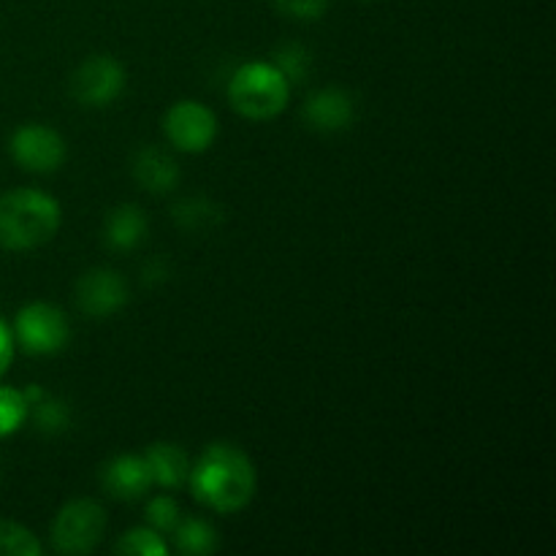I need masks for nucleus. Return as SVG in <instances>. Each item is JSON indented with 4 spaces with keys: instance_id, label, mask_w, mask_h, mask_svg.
Segmentation results:
<instances>
[{
    "instance_id": "obj_21",
    "label": "nucleus",
    "mask_w": 556,
    "mask_h": 556,
    "mask_svg": "<svg viewBox=\"0 0 556 556\" xmlns=\"http://www.w3.org/2000/svg\"><path fill=\"white\" fill-rule=\"evenodd\" d=\"M114 552L130 556H166L168 546L161 538V532H155L152 527H136V530L125 532V535L119 538Z\"/></svg>"
},
{
    "instance_id": "obj_17",
    "label": "nucleus",
    "mask_w": 556,
    "mask_h": 556,
    "mask_svg": "<svg viewBox=\"0 0 556 556\" xmlns=\"http://www.w3.org/2000/svg\"><path fill=\"white\" fill-rule=\"evenodd\" d=\"M271 65H275L291 85H302V81H307L309 71H313V54H309L307 47H302V43L296 41L282 43L275 52V58H271Z\"/></svg>"
},
{
    "instance_id": "obj_26",
    "label": "nucleus",
    "mask_w": 556,
    "mask_h": 556,
    "mask_svg": "<svg viewBox=\"0 0 556 556\" xmlns=\"http://www.w3.org/2000/svg\"><path fill=\"white\" fill-rule=\"evenodd\" d=\"M362 3H369V0H362Z\"/></svg>"
},
{
    "instance_id": "obj_7",
    "label": "nucleus",
    "mask_w": 556,
    "mask_h": 556,
    "mask_svg": "<svg viewBox=\"0 0 556 556\" xmlns=\"http://www.w3.org/2000/svg\"><path fill=\"white\" fill-rule=\"evenodd\" d=\"M163 134L174 150L199 155L215 144L217 117L201 101H179L163 117Z\"/></svg>"
},
{
    "instance_id": "obj_18",
    "label": "nucleus",
    "mask_w": 556,
    "mask_h": 556,
    "mask_svg": "<svg viewBox=\"0 0 556 556\" xmlns=\"http://www.w3.org/2000/svg\"><path fill=\"white\" fill-rule=\"evenodd\" d=\"M27 418H30V405L25 394L11 386H0V440L20 432Z\"/></svg>"
},
{
    "instance_id": "obj_4",
    "label": "nucleus",
    "mask_w": 556,
    "mask_h": 556,
    "mask_svg": "<svg viewBox=\"0 0 556 556\" xmlns=\"http://www.w3.org/2000/svg\"><path fill=\"white\" fill-rule=\"evenodd\" d=\"M106 532V510L96 500H71L49 525V543L58 554L85 556L98 548Z\"/></svg>"
},
{
    "instance_id": "obj_10",
    "label": "nucleus",
    "mask_w": 556,
    "mask_h": 556,
    "mask_svg": "<svg viewBox=\"0 0 556 556\" xmlns=\"http://www.w3.org/2000/svg\"><path fill=\"white\" fill-rule=\"evenodd\" d=\"M302 117L309 130L340 134V130L351 128L353 117H356V103H353L351 92L342 87H324L304 101Z\"/></svg>"
},
{
    "instance_id": "obj_12",
    "label": "nucleus",
    "mask_w": 556,
    "mask_h": 556,
    "mask_svg": "<svg viewBox=\"0 0 556 556\" xmlns=\"http://www.w3.org/2000/svg\"><path fill=\"white\" fill-rule=\"evenodd\" d=\"M130 172H134L136 185L152 195L172 193L179 185V179H182L179 163L161 147H141L134 155Z\"/></svg>"
},
{
    "instance_id": "obj_20",
    "label": "nucleus",
    "mask_w": 556,
    "mask_h": 556,
    "mask_svg": "<svg viewBox=\"0 0 556 556\" xmlns=\"http://www.w3.org/2000/svg\"><path fill=\"white\" fill-rule=\"evenodd\" d=\"M41 541L27 527L0 519V556H41Z\"/></svg>"
},
{
    "instance_id": "obj_2",
    "label": "nucleus",
    "mask_w": 556,
    "mask_h": 556,
    "mask_svg": "<svg viewBox=\"0 0 556 556\" xmlns=\"http://www.w3.org/2000/svg\"><path fill=\"white\" fill-rule=\"evenodd\" d=\"M63 223L60 201L43 190L20 188L0 195V248L11 253L47 244Z\"/></svg>"
},
{
    "instance_id": "obj_23",
    "label": "nucleus",
    "mask_w": 556,
    "mask_h": 556,
    "mask_svg": "<svg viewBox=\"0 0 556 556\" xmlns=\"http://www.w3.org/2000/svg\"><path fill=\"white\" fill-rule=\"evenodd\" d=\"M271 3H275V9L280 11L282 16H288V20L315 22L324 20L331 0H271Z\"/></svg>"
},
{
    "instance_id": "obj_3",
    "label": "nucleus",
    "mask_w": 556,
    "mask_h": 556,
    "mask_svg": "<svg viewBox=\"0 0 556 556\" xmlns=\"http://www.w3.org/2000/svg\"><path fill=\"white\" fill-rule=\"evenodd\" d=\"M228 101L239 117L266 123L286 112L291 101V81L271 63H244L228 81Z\"/></svg>"
},
{
    "instance_id": "obj_5",
    "label": "nucleus",
    "mask_w": 556,
    "mask_h": 556,
    "mask_svg": "<svg viewBox=\"0 0 556 556\" xmlns=\"http://www.w3.org/2000/svg\"><path fill=\"white\" fill-rule=\"evenodd\" d=\"M14 342L30 356H52L60 353L71 340V324L63 309L47 302H33L16 313Z\"/></svg>"
},
{
    "instance_id": "obj_25",
    "label": "nucleus",
    "mask_w": 556,
    "mask_h": 556,
    "mask_svg": "<svg viewBox=\"0 0 556 556\" xmlns=\"http://www.w3.org/2000/svg\"><path fill=\"white\" fill-rule=\"evenodd\" d=\"M141 280L147 286H157V282H166L168 280V266L163 261H150V264L141 269Z\"/></svg>"
},
{
    "instance_id": "obj_9",
    "label": "nucleus",
    "mask_w": 556,
    "mask_h": 556,
    "mask_svg": "<svg viewBox=\"0 0 556 556\" xmlns=\"http://www.w3.org/2000/svg\"><path fill=\"white\" fill-rule=\"evenodd\" d=\"M128 282L114 269H90L76 282V304L87 318H109L128 304Z\"/></svg>"
},
{
    "instance_id": "obj_15",
    "label": "nucleus",
    "mask_w": 556,
    "mask_h": 556,
    "mask_svg": "<svg viewBox=\"0 0 556 556\" xmlns=\"http://www.w3.org/2000/svg\"><path fill=\"white\" fill-rule=\"evenodd\" d=\"M172 217L182 231L199 233V231H212L215 226H220L223 210L215 204V201L204 199V195H190V199H182L174 204Z\"/></svg>"
},
{
    "instance_id": "obj_13",
    "label": "nucleus",
    "mask_w": 556,
    "mask_h": 556,
    "mask_svg": "<svg viewBox=\"0 0 556 556\" xmlns=\"http://www.w3.org/2000/svg\"><path fill=\"white\" fill-rule=\"evenodd\" d=\"M147 467H150L152 483L161 489H179L188 483L190 476V456L185 454L182 445L177 443H155L144 454Z\"/></svg>"
},
{
    "instance_id": "obj_1",
    "label": "nucleus",
    "mask_w": 556,
    "mask_h": 556,
    "mask_svg": "<svg viewBox=\"0 0 556 556\" xmlns=\"http://www.w3.org/2000/svg\"><path fill=\"white\" fill-rule=\"evenodd\" d=\"M253 459L239 445L212 443L190 465L188 486L201 505L215 514H239L255 497Z\"/></svg>"
},
{
    "instance_id": "obj_24",
    "label": "nucleus",
    "mask_w": 556,
    "mask_h": 556,
    "mask_svg": "<svg viewBox=\"0 0 556 556\" xmlns=\"http://www.w3.org/2000/svg\"><path fill=\"white\" fill-rule=\"evenodd\" d=\"M11 362H14V331L0 318V378L9 372Z\"/></svg>"
},
{
    "instance_id": "obj_8",
    "label": "nucleus",
    "mask_w": 556,
    "mask_h": 556,
    "mask_svg": "<svg viewBox=\"0 0 556 556\" xmlns=\"http://www.w3.org/2000/svg\"><path fill=\"white\" fill-rule=\"evenodd\" d=\"M9 152L20 168L30 174H52L65 163L68 147L65 139L49 125H22L11 134Z\"/></svg>"
},
{
    "instance_id": "obj_19",
    "label": "nucleus",
    "mask_w": 556,
    "mask_h": 556,
    "mask_svg": "<svg viewBox=\"0 0 556 556\" xmlns=\"http://www.w3.org/2000/svg\"><path fill=\"white\" fill-rule=\"evenodd\" d=\"M30 416L36 421L38 432L43 434H63L71 427V407L68 402L54 400L43 394L36 405H30Z\"/></svg>"
},
{
    "instance_id": "obj_11",
    "label": "nucleus",
    "mask_w": 556,
    "mask_h": 556,
    "mask_svg": "<svg viewBox=\"0 0 556 556\" xmlns=\"http://www.w3.org/2000/svg\"><path fill=\"white\" fill-rule=\"evenodd\" d=\"M101 483L114 500H125V503L141 500L155 486L150 476V467H147V459L136 454L114 456L101 470Z\"/></svg>"
},
{
    "instance_id": "obj_6",
    "label": "nucleus",
    "mask_w": 556,
    "mask_h": 556,
    "mask_svg": "<svg viewBox=\"0 0 556 556\" xmlns=\"http://www.w3.org/2000/svg\"><path fill=\"white\" fill-rule=\"evenodd\" d=\"M125 81H128V74H125L123 63L117 58H112V54H92L71 74V96L81 106H112L123 96Z\"/></svg>"
},
{
    "instance_id": "obj_14",
    "label": "nucleus",
    "mask_w": 556,
    "mask_h": 556,
    "mask_svg": "<svg viewBox=\"0 0 556 556\" xmlns=\"http://www.w3.org/2000/svg\"><path fill=\"white\" fill-rule=\"evenodd\" d=\"M147 215L136 204H119L109 212L103 239L117 253H130L147 239Z\"/></svg>"
},
{
    "instance_id": "obj_22",
    "label": "nucleus",
    "mask_w": 556,
    "mask_h": 556,
    "mask_svg": "<svg viewBox=\"0 0 556 556\" xmlns=\"http://www.w3.org/2000/svg\"><path fill=\"white\" fill-rule=\"evenodd\" d=\"M179 519H182V516H179V505L174 503L172 497H166V494H157V497L150 500V505H147V521H150L152 530L161 532V535L174 532Z\"/></svg>"
},
{
    "instance_id": "obj_16",
    "label": "nucleus",
    "mask_w": 556,
    "mask_h": 556,
    "mask_svg": "<svg viewBox=\"0 0 556 556\" xmlns=\"http://www.w3.org/2000/svg\"><path fill=\"white\" fill-rule=\"evenodd\" d=\"M174 548L185 556H206L215 554L220 541H217V530L204 519H179L174 527Z\"/></svg>"
}]
</instances>
